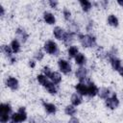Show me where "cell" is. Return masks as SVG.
Listing matches in <instances>:
<instances>
[{
  "label": "cell",
  "instance_id": "6da1fadb",
  "mask_svg": "<svg viewBox=\"0 0 123 123\" xmlns=\"http://www.w3.org/2000/svg\"><path fill=\"white\" fill-rule=\"evenodd\" d=\"M77 38L85 48H92L95 47L97 44L96 37L92 34H81L79 33L77 35Z\"/></svg>",
  "mask_w": 123,
  "mask_h": 123
},
{
  "label": "cell",
  "instance_id": "7a4b0ae2",
  "mask_svg": "<svg viewBox=\"0 0 123 123\" xmlns=\"http://www.w3.org/2000/svg\"><path fill=\"white\" fill-rule=\"evenodd\" d=\"M12 114V108L10 103H1L0 104V123L10 122L11 116Z\"/></svg>",
  "mask_w": 123,
  "mask_h": 123
},
{
  "label": "cell",
  "instance_id": "3957f363",
  "mask_svg": "<svg viewBox=\"0 0 123 123\" xmlns=\"http://www.w3.org/2000/svg\"><path fill=\"white\" fill-rule=\"evenodd\" d=\"M28 118L26 108L25 107H19L18 111L16 112H13L11 116L10 123H22L26 121Z\"/></svg>",
  "mask_w": 123,
  "mask_h": 123
},
{
  "label": "cell",
  "instance_id": "277c9868",
  "mask_svg": "<svg viewBox=\"0 0 123 123\" xmlns=\"http://www.w3.org/2000/svg\"><path fill=\"white\" fill-rule=\"evenodd\" d=\"M43 50H44V52H46L47 54L52 55V56H58L60 54V49H59L57 42L52 39H48L44 42Z\"/></svg>",
  "mask_w": 123,
  "mask_h": 123
},
{
  "label": "cell",
  "instance_id": "5b68a950",
  "mask_svg": "<svg viewBox=\"0 0 123 123\" xmlns=\"http://www.w3.org/2000/svg\"><path fill=\"white\" fill-rule=\"evenodd\" d=\"M0 49H1V52L4 54V56L8 59L9 62H10L11 64H13V63H15V62H16L17 59H16V57H15L14 53L12 52V48H11V46H10V45L2 44V45H1V47H0Z\"/></svg>",
  "mask_w": 123,
  "mask_h": 123
},
{
  "label": "cell",
  "instance_id": "8992f818",
  "mask_svg": "<svg viewBox=\"0 0 123 123\" xmlns=\"http://www.w3.org/2000/svg\"><path fill=\"white\" fill-rule=\"evenodd\" d=\"M119 104H120V101L115 92H112L111 95L105 100V105L110 110H115L116 108H118Z\"/></svg>",
  "mask_w": 123,
  "mask_h": 123
},
{
  "label": "cell",
  "instance_id": "52a82bcc",
  "mask_svg": "<svg viewBox=\"0 0 123 123\" xmlns=\"http://www.w3.org/2000/svg\"><path fill=\"white\" fill-rule=\"evenodd\" d=\"M58 67L60 69V71L65 75L70 74L72 71V66L70 64V62L64 59H59L58 61Z\"/></svg>",
  "mask_w": 123,
  "mask_h": 123
},
{
  "label": "cell",
  "instance_id": "ba28073f",
  "mask_svg": "<svg viewBox=\"0 0 123 123\" xmlns=\"http://www.w3.org/2000/svg\"><path fill=\"white\" fill-rule=\"evenodd\" d=\"M15 37L21 43H26L29 38V34L23 27H17L15 29Z\"/></svg>",
  "mask_w": 123,
  "mask_h": 123
},
{
  "label": "cell",
  "instance_id": "9c48e42d",
  "mask_svg": "<svg viewBox=\"0 0 123 123\" xmlns=\"http://www.w3.org/2000/svg\"><path fill=\"white\" fill-rule=\"evenodd\" d=\"M87 75H88V70L85 66H79L76 69V71H75V76H76V78L80 82H86V81H87L88 80Z\"/></svg>",
  "mask_w": 123,
  "mask_h": 123
},
{
  "label": "cell",
  "instance_id": "30bf717a",
  "mask_svg": "<svg viewBox=\"0 0 123 123\" xmlns=\"http://www.w3.org/2000/svg\"><path fill=\"white\" fill-rule=\"evenodd\" d=\"M5 86L9 87L12 90H17L19 87V82L18 80L13 76H8L5 79Z\"/></svg>",
  "mask_w": 123,
  "mask_h": 123
},
{
  "label": "cell",
  "instance_id": "8fae6325",
  "mask_svg": "<svg viewBox=\"0 0 123 123\" xmlns=\"http://www.w3.org/2000/svg\"><path fill=\"white\" fill-rule=\"evenodd\" d=\"M86 83L87 85V96L92 98V97L98 95V91H99L98 86L93 82H91L89 79L87 81H86Z\"/></svg>",
  "mask_w": 123,
  "mask_h": 123
},
{
  "label": "cell",
  "instance_id": "7c38bea8",
  "mask_svg": "<svg viewBox=\"0 0 123 123\" xmlns=\"http://www.w3.org/2000/svg\"><path fill=\"white\" fill-rule=\"evenodd\" d=\"M77 37V34L75 33H72V32H69L67 31L62 38V42L65 46H71V44L73 43V41L75 40V37Z\"/></svg>",
  "mask_w": 123,
  "mask_h": 123
},
{
  "label": "cell",
  "instance_id": "4fadbf2b",
  "mask_svg": "<svg viewBox=\"0 0 123 123\" xmlns=\"http://www.w3.org/2000/svg\"><path fill=\"white\" fill-rule=\"evenodd\" d=\"M76 92L82 96H87V85L86 82H79L75 85Z\"/></svg>",
  "mask_w": 123,
  "mask_h": 123
},
{
  "label": "cell",
  "instance_id": "5bb4252c",
  "mask_svg": "<svg viewBox=\"0 0 123 123\" xmlns=\"http://www.w3.org/2000/svg\"><path fill=\"white\" fill-rule=\"evenodd\" d=\"M42 18H43V21L46 24H48V25H54L56 23V17H55V15L52 12H48V11L43 12Z\"/></svg>",
  "mask_w": 123,
  "mask_h": 123
},
{
  "label": "cell",
  "instance_id": "9a60e30c",
  "mask_svg": "<svg viewBox=\"0 0 123 123\" xmlns=\"http://www.w3.org/2000/svg\"><path fill=\"white\" fill-rule=\"evenodd\" d=\"M41 104H42V107H43L44 111L48 114H55L57 112V106L55 104L48 103V102H45V101H42Z\"/></svg>",
  "mask_w": 123,
  "mask_h": 123
},
{
  "label": "cell",
  "instance_id": "2e32d148",
  "mask_svg": "<svg viewBox=\"0 0 123 123\" xmlns=\"http://www.w3.org/2000/svg\"><path fill=\"white\" fill-rule=\"evenodd\" d=\"M109 62H110L111 66L112 67V69L115 70V71H119L120 68L122 67L121 61H120V59L117 58L116 56H114V57H111V58L109 59Z\"/></svg>",
  "mask_w": 123,
  "mask_h": 123
},
{
  "label": "cell",
  "instance_id": "e0dca14e",
  "mask_svg": "<svg viewBox=\"0 0 123 123\" xmlns=\"http://www.w3.org/2000/svg\"><path fill=\"white\" fill-rule=\"evenodd\" d=\"M65 33H66V31H64V30H63L62 27H60V26H56V27L53 29V35H54L55 38L58 39V40H62V38H63Z\"/></svg>",
  "mask_w": 123,
  "mask_h": 123
},
{
  "label": "cell",
  "instance_id": "ac0fdd59",
  "mask_svg": "<svg viewBox=\"0 0 123 123\" xmlns=\"http://www.w3.org/2000/svg\"><path fill=\"white\" fill-rule=\"evenodd\" d=\"M43 87L47 90L48 93L52 94V95H55L58 93V87H57V85H55L54 83H52L50 80L43 86Z\"/></svg>",
  "mask_w": 123,
  "mask_h": 123
},
{
  "label": "cell",
  "instance_id": "d6986e66",
  "mask_svg": "<svg viewBox=\"0 0 123 123\" xmlns=\"http://www.w3.org/2000/svg\"><path fill=\"white\" fill-rule=\"evenodd\" d=\"M74 61H75V63L77 64V65H79V66H84L86 63V62H87V59H86V57L83 54V53H78L77 54V56L74 58Z\"/></svg>",
  "mask_w": 123,
  "mask_h": 123
},
{
  "label": "cell",
  "instance_id": "ffe728a7",
  "mask_svg": "<svg viewBox=\"0 0 123 123\" xmlns=\"http://www.w3.org/2000/svg\"><path fill=\"white\" fill-rule=\"evenodd\" d=\"M48 79L55 85H59L62 82V75L57 71H52L51 74L48 76Z\"/></svg>",
  "mask_w": 123,
  "mask_h": 123
},
{
  "label": "cell",
  "instance_id": "44dd1931",
  "mask_svg": "<svg viewBox=\"0 0 123 123\" xmlns=\"http://www.w3.org/2000/svg\"><path fill=\"white\" fill-rule=\"evenodd\" d=\"M70 102H71V105L77 107V106H79V105L82 104V102H83V97H82V95H80V94L77 93V92H76V93H73V94L71 95V97H70Z\"/></svg>",
  "mask_w": 123,
  "mask_h": 123
},
{
  "label": "cell",
  "instance_id": "7402d4cb",
  "mask_svg": "<svg viewBox=\"0 0 123 123\" xmlns=\"http://www.w3.org/2000/svg\"><path fill=\"white\" fill-rule=\"evenodd\" d=\"M79 4H80V6H81V8H82L84 12H88L93 7L92 3L90 1H88V0H80Z\"/></svg>",
  "mask_w": 123,
  "mask_h": 123
},
{
  "label": "cell",
  "instance_id": "603a6c76",
  "mask_svg": "<svg viewBox=\"0 0 123 123\" xmlns=\"http://www.w3.org/2000/svg\"><path fill=\"white\" fill-rule=\"evenodd\" d=\"M10 46H11V48H12V52L14 54L19 53L20 50H21V42L18 39H16V38H14V39H12L11 41Z\"/></svg>",
  "mask_w": 123,
  "mask_h": 123
},
{
  "label": "cell",
  "instance_id": "cb8c5ba5",
  "mask_svg": "<svg viewBox=\"0 0 123 123\" xmlns=\"http://www.w3.org/2000/svg\"><path fill=\"white\" fill-rule=\"evenodd\" d=\"M98 95L101 99L106 100L107 98H109L111 95V89L109 87H100L99 91H98Z\"/></svg>",
  "mask_w": 123,
  "mask_h": 123
},
{
  "label": "cell",
  "instance_id": "d4e9b609",
  "mask_svg": "<svg viewBox=\"0 0 123 123\" xmlns=\"http://www.w3.org/2000/svg\"><path fill=\"white\" fill-rule=\"evenodd\" d=\"M107 22L111 27H117L119 25V20H118L117 16L114 14H110L107 18Z\"/></svg>",
  "mask_w": 123,
  "mask_h": 123
},
{
  "label": "cell",
  "instance_id": "484cf974",
  "mask_svg": "<svg viewBox=\"0 0 123 123\" xmlns=\"http://www.w3.org/2000/svg\"><path fill=\"white\" fill-rule=\"evenodd\" d=\"M64 113H65L66 115L70 116V117H73V116L77 113V109H76V107L73 106V105H67V106H65V108H64Z\"/></svg>",
  "mask_w": 123,
  "mask_h": 123
},
{
  "label": "cell",
  "instance_id": "4316f807",
  "mask_svg": "<svg viewBox=\"0 0 123 123\" xmlns=\"http://www.w3.org/2000/svg\"><path fill=\"white\" fill-rule=\"evenodd\" d=\"M78 53H79V48L77 46H75V45H71L67 49V56H68V58H73L74 59L77 56Z\"/></svg>",
  "mask_w": 123,
  "mask_h": 123
},
{
  "label": "cell",
  "instance_id": "83f0119b",
  "mask_svg": "<svg viewBox=\"0 0 123 123\" xmlns=\"http://www.w3.org/2000/svg\"><path fill=\"white\" fill-rule=\"evenodd\" d=\"M95 54H96V57H97L98 59H100V60H105V59H107V54H108V52L105 51V49H104L103 47L99 46V47L96 49Z\"/></svg>",
  "mask_w": 123,
  "mask_h": 123
},
{
  "label": "cell",
  "instance_id": "f1b7e54d",
  "mask_svg": "<svg viewBox=\"0 0 123 123\" xmlns=\"http://www.w3.org/2000/svg\"><path fill=\"white\" fill-rule=\"evenodd\" d=\"M62 15H63V18L65 21H71V17H72V12L69 9H67L66 7L62 9Z\"/></svg>",
  "mask_w": 123,
  "mask_h": 123
},
{
  "label": "cell",
  "instance_id": "f546056e",
  "mask_svg": "<svg viewBox=\"0 0 123 123\" xmlns=\"http://www.w3.org/2000/svg\"><path fill=\"white\" fill-rule=\"evenodd\" d=\"M37 81L39 83V85H41L42 86L49 81V79L45 76V75H43V74H38L37 76Z\"/></svg>",
  "mask_w": 123,
  "mask_h": 123
},
{
  "label": "cell",
  "instance_id": "4dcf8cb0",
  "mask_svg": "<svg viewBox=\"0 0 123 123\" xmlns=\"http://www.w3.org/2000/svg\"><path fill=\"white\" fill-rule=\"evenodd\" d=\"M43 58H44V52H43L42 50H37V51L35 52V54H34V59H35L36 61L40 62V61L43 60Z\"/></svg>",
  "mask_w": 123,
  "mask_h": 123
},
{
  "label": "cell",
  "instance_id": "1f68e13d",
  "mask_svg": "<svg viewBox=\"0 0 123 123\" xmlns=\"http://www.w3.org/2000/svg\"><path fill=\"white\" fill-rule=\"evenodd\" d=\"M51 72H52V70H51V68H50L49 66H47V65L43 66V68H42V74L45 75L47 78H48V76L51 74Z\"/></svg>",
  "mask_w": 123,
  "mask_h": 123
},
{
  "label": "cell",
  "instance_id": "d6a6232c",
  "mask_svg": "<svg viewBox=\"0 0 123 123\" xmlns=\"http://www.w3.org/2000/svg\"><path fill=\"white\" fill-rule=\"evenodd\" d=\"M92 29H93V20L89 19L88 22H87L86 25V30L87 32H91Z\"/></svg>",
  "mask_w": 123,
  "mask_h": 123
},
{
  "label": "cell",
  "instance_id": "836d02e7",
  "mask_svg": "<svg viewBox=\"0 0 123 123\" xmlns=\"http://www.w3.org/2000/svg\"><path fill=\"white\" fill-rule=\"evenodd\" d=\"M48 5L52 9H57L58 5H59V2L58 1H54V0H50V1H48Z\"/></svg>",
  "mask_w": 123,
  "mask_h": 123
},
{
  "label": "cell",
  "instance_id": "e575fe53",
  "mask_svg": "<svg viewBox=\"0 0 123 123\" xmlns=\"http://www.w3.org/2000/svg\"><path fill=\"white\" fill-rule=\"evenodd\" d=\"M28 64H29V66H30L31 68H35V67H36V64H37V62H36L35 59H32V60H29Z\"/></svg>",
  "mask_w": 123,
  "mask_h": 123
},
{
  "label": "cell",
  "instance_id": "d590c367",
  "mask_svg": "<svg viewBox=\"0 0 123 123\" xmlns=\"http://www.w3.org/2000/svg\"><path fill=\"white\" fill-rule=\"evenodd\" d=\"M0 15H1V17L5 16V7L1 4H0Z\"/></svg>",
  "mask_w": 123,
  "mask_h": 123
},
{
  "label": "cell",
  "instance_id": "8d00e7d4",
  "mask_svg": "<svg viewBox=\"0 0 123 123\" xmlns=\"http://www.w3.org/2000/svg\"><path fill=\"white\" fill-rule=\"evenodd\" d=\"M68 123H79V119H78L77 117H75V116H73V117H71V118L69 119V121H68Z\"/></svg>",
  "mask_w": 123,
  "mask_h": 123
},
{
  "label": "cell",
  "instance_id": "74e56055",
  "mask_svg": "<svg viewBox=\"0 0 123 123\" xmlns=\"http://www.w3.org/2000/svg\"><path fill=\"white\" fill-rule=\"evenodd\" d=\"M116 3H117L119 6L123 7V0H117V1H116Z\"/></svg>",
  "mask_w": 123,
  "mask_h": 123
},
{
  "label": "cell",
  "instance_id": "f35d334b",
  "mask_svg": "<svg viewBox=\"0 0 123 123\" xmlns=\"http://www.w3.org/2000/svg\"><path fill=\"white\" fill-rule=\"evenodd\" d=\"M118 72H119V74H120V75H121V76L123 77V66H122V67L120 68V70H119Z\"/></svg>",
  "mask_w": 123,
  "mask_h": 123
}]
</instances>
